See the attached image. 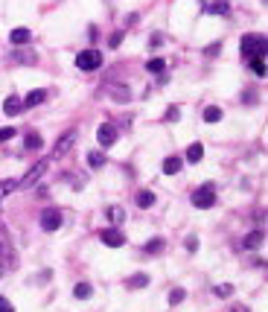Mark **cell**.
<instances>
[{"mask_svg": "<svg viewBox=\"0 0 268 312\" xmlns=\"http://www.w3.org/2000/svg\"><path fill=\"white\" fill-rule=\"evenodd\" d=\"M260 242H263V231L257 228V231H251V234H248V237L242 239V248H245V251H254V248H257Z\"/></svg>", "mask_w": 268, "mask_h": 312, "instance_id": "obj_14", "label": "cell"}, {"mask_svg": "<svg viewBox=\"0 0 268 312\" xmlns=\"http://www.w3.org/2000/svg\"><path fill=\"white\" fill-rule=\"evenodd\" d=\"M0 254H3V251H0Z\"/></svg>", "mask_w": 268, "mask_h": 312, "instance_id": "obj_39", "label": "cell"}, {"mask_svg": "<svg viewBox=\"0 0 268 312\" xmlns=\"http://www.w3.org/2000/svg\"><path fill=\"white\" fill-rule=\"evenodd\" d=\"M184 158H187L190 164H198V161L204 158V146H201V143H190V146H187V155H184Z\"/></svg>", "mask_w": 268, "mask_h": 312, "instance_id": "obj_12", "label": "cell"}, {"mask_svg": "<svg viewBox=\"0 0 268 312\" xmlns=\"http://www.w3.org/2000/svg\"><path fill=\"white\" fill-rule=\"evenodd\" d=\"M187 251H190V254H196V251H198V239H196V237H190V239H187Z\"/></svg>", "mask_w": 268, "mask_h": 312, "instance_id": "obj_34", "label": "cell"}, {"mask_svg": "<svg viewBox=\"0 0 268 312\" xmlns=\"http://www.w3.org/2000/svg\"><path fill=\"white\" fill-rule=\"evenodd\" d=\"M201 117H204V123H219V120H222V108H219V105H207V108L201 111Z\"/></svg>", "mask_w": 268, "mask_h": 312, "instance_id": "obj_17", "label": "cell"}, {"mask_svg": "<svg viewBox=\"0 0 268 312\" xmlns=\"http://www.w3.org/2000/svg\"><path fill=\"white\" fill-rule=\"evenodd\" d=\"M0 312H15V310H12V304H9L6 298H0Z\"/></svg>", "mask_w": 268, "mask_h": 312, "instance_id": "obj_36", "label": "cell"}, {"mask_svg": "<svg viewBox=\"0 0 268 312\" xmlns=\"http://www.w3.org/2000/svg\"><path fill=\"white\" fill-rule=\"evenodd\" d=\"M15 134H18V131H15V128H9V126H6V128H0V143H6V140H12Z\"/></svg>", "mask_w": 268, "mask_h": 312, "instance_id": "obj_32", "label": "cell"}, {"mask_svg": "<svg viewBox=\"0 0 268 312\" xmlns=\"http://www.w3.org/2000/svg\"><path fill=\"white\" fill-rule=\"evenodd\" d=\"M108 44H111V47H120V44H123V32H114V35H111V41H108Z\"/></svg>", "mask_w": 268, "mask_h": 312, "instance_id": "obj_35", "label": "cell"}, {"mask_svg": "<svg viewBox=\"0 0 268 312\" xmlns=\"http://www.w3.org/2000/svg\"><path fill=\"white\" fill-rule=\"evenodd\" d=\"M178 117H181V108H178V105H169V108H166V123H175Z\"/></svg>", "mask_w": 268, "mask_h": 312, "instance_id": "obj_29", "label": "cell"}, {"mask_svg": "<svg viewBox=\"0 0 268 312\" xmlns=\"http://www.w3.org/2000/svg\"><path fill=\"white\" fill-rule=\"evenodd\" d=\"M15 61H26V64H32V61H35V53H15Z\"/></svg>", "mask_w": 268, "mask_h": 312, "instance_id": "obj_31", "label": "cell"}, {"mask_svg": "<svg viewBox=\"0 0 268 312\" xmlns=\"http://www.w3.org/2000/svg\"><path fill=\"white\" fill-rule=\"evenodd\" d=\"M184 298H187V292H184V289H172V292H169V304H172V307H178Z\"/></svg>", "mask_w": 268, "mask_h": 312, "instance_id": "obj_28", "label": "cell"}, {"mask_svg": "<svg viewBox=\"0 0 268 312\" xmlns=\"http://www.w3.org/2000/svg\"><path fill=\"white\" fill-rule=\"evenodd\" d=\"M125 286H128V289H143V286H149V277H146V275H134V277L125 280Z\"/></svg>", "mask_w": 268, "mask_h": 312, "instance_id": "obj_24", "label": "cell"}, {"mask_svg": "<svg viewBox=\"0 0 268 312\" xmlns=\"http://www.w3.org/2000/svg\"><path fill=\"white\" fill-rule=\"evenodd\" d=\"M239 50H242L245 58H251V55H257V53H266V38H263V35H245L242 44H239Z\"/></svg>", "mask_w": 268, "mask_h": 312, "instance_id": "obj_3", "label": "cell"}, {"mask_svg": "<svg viewBox=\"0 0 268 312\" xmlns=\"http://www.w3.org/2000/svg\"><path fill=\"white\" fill-rule=\"evenodd\" d=\"M29 38H32V32H29V29H23V26L9 32V41H12L15 47H23V44H29Z\"/></svg>", "mask_w": 268, "mask_h": 312, "instance_id": "obj_10", "label": "cell"}, {"mask_svg": "<svg viewBox=\"0 0 268 312\" xmlns=\"http://www.w3.org/2000/svg\"><path fill=\"white\" fill-rule=\"evenodd\" d=\"M88 164H90L93 169H99V166H105V155H102V152H88Z\"/></svg>", "mask_w": 268, "mask_h": 312, "instance_id": "obj_27", "label": "cell"}, {"mask_svg": "<svg viewBox=\"0 0 268 312\" xmlns=\"http://www.w3.org/2000/svg\"><path fill=\"white\" fill-rule=\"evenodd\" d=\"M134 202H137V207H143V210H149V207H152V204H155L158 199H155V193H152V190H140Z\"/></svg>", "mask_w": 268, "mask_h": 312, "instance_id": "obj_13", "label": "cell"}, {"mask_svg": "<svg viewBox=\"0 0 268 312\" xmlns=\"http://www.w3.org/2000/svg\"><path fill=\"white\" fill-rule=\"evenodd\" d=\"M41 228L50 231V234L58 231V228H61V210H58V207H47V210L41 213Z\"/></svg>", "mask_w": 268, "mask_h": 312, "instance_id": "obj_5", "label": "cell"}, {"mask_svg": "<svg viewBox=\"0 0 268 312\" xmlns=\"http://www.w3.org/2000/svg\"><path fill=\"white\" fill-rule=\"evenodd\" d=\"M73 295H76L79 301H88V298L93 295V286H90V283H76V289H73Z\"/></svg>", "mask_w": 268, "mask_h": 312, "instance_id": "obj_22", "label": "cell"}, {"mask_svg": "<svg viewBox=\"0 0 268 312\" xmlns=\"http://www.w3.org/2000/svg\"><path fill=\"white\" fill-rule=\"evenodd\" d=\"M76 67L85 70V73L99 70V67H102V53H99V50H82V53L76 55Z\"/></svg>", "mask_w": 268, "mask_h": 312, "instance_id": "obj_1", "label": "cell"}, {"mask_svg": "<svg viewBox=\"0 0 268 312\" xmlns=\"http://www.w3.org/2000/svg\"><path fill=\"white\" fill-rule=\"evenodd\" d=\"M0 277H3V272H0Z\"/></svg>", "mask_w": 268, "mask_h": 312, "instance_id": "obj_38", "label": "cell"}, {"mask_svg": "<svg viewBox=\"0 0 268 312\" xmlns=\"http://www.w3.org/2000/svg\"><path fill=\"white\" fill-rule=\"evenodd\" d=\"M163 248H166V239H163V237H155V239L146 242V254H161Z\"/></svg>", "mask_w": 268, "mask_h": 312, "instance_id": "obj_21", "label": "cell"}, {"mask_svg": "<svg viewBox=\"0 0 268 312\" xmlns=\"http://www.w3.org/2000/svg\"><path fill=\"white\" fill-rule=\"evenodd\" d=\"M161 44H163V35H161V32H155V35L149 38V47H152V50H158Z\"/></svg>", "mask_w": 268, "mask_h": 312, "instance_id": "obj_33", "label": "cell"}, {"mask_svg": "<svg viewBox=\"0 0 268 312\" xmlns=\"http://www.w3.org/2000/svg\"><path fill=\"white\" fill-rule=\"evenodd\" d=\"M111 99H117V102H128V99H131V91H128L125 85H114V88H111Z\"/></svg>", "mask_w": 268, "mask_h": 312, "instance_id": "obj_16", "label": "cell"}, {"mask_svg": "<svg viewBox=\"0 0 268 312\" xmlns=\"http://www.w3.org/2000/svg\"><path fill=\"white\" fill-rule=\"evenodd\" d=\"M216 295H219V298H231V295H233V286H231V283H222V286H216Z\"/></svg>", "mask_w": 268, "mask_h": 312, "instance_id": "obj_30", "label": "cell"}, {"mask_svg": "<svg viewBox=\"0 0 268 312\" xmlns=\"http://www.w3.org/2000/svg\"><path fill=\"white\" fill-rule=\"evenodd\" d=\"M44 99H47V91L35 88V91H29V93H26V99H23V108H35V105H41Z\"/></svg>", "mask_w": 268, "mask_h": 312, "instance_id": "obj_11", "label": "cell"}, {"mask_svg": "<svg viewBox=\"0 0 268 312\" xmlns=\"http://www.w3.org/2000/svg\"><path fill=\"white\" fill-rule=\"evenodd\" d=\"M102 242L108 248H123L125 245V234L120 228H111V231H102Z\"/></svg>", "mask_w": 268, "mask_h": 312, "instance_id": "obj_6", "label": "cell"}, {"mask_svg": "<svg viewBox=\"0 0 268 312\" xmlns=\"http://www.w3.org/2000/svg\"><path fill=\"white\" fill-rule=\"evenodd\" d=\"M73 143H76V131H67L64 137H58V143H55V149H53V158H61V155H67Z\"/></svg>", "mask_w": 268, "mask_h": 312, "instance_id": "obj_8", "label": "cell"}, {"mask_svg": "<svg viewBox=\"0 0 268 312\" xmlns=\"http://www.w3.org/2000/svg\"><path fill=\"white\" fill-rule=\"evenodd\" d=\"M207 12L210 15H228L231 12V0H213V3H207Z\"/></svg>", "mask_w": 268, "mask_h": 312, "instance_id": "obj_15", "label": "cell"}, {"mask_svg": "<svg viewBox=\"0 0 268 312\" xmlns=\"http://www.w3.org/2000/svg\"><path fill=\"white\" fill-rule=\"evenodd\" d=\"M251 67H254V73H257V76H266V53L251 55Z\"/></svg>", "mask_w": 268, "mask_h": 312, "instance_id": "obj_19", "label": "cell"}, {"mask_svg": "<svg viewBox=\"0 0 268 312\" xmlns=\"http://www.w3.org/2000/svg\"><path fill=\"white\" fill-rule=\"evenodd\" d=\"M175 172H181V158H166L163 161V175H175Z\"/></svg>", "mask_w": 268, "mask_h": 312, "instance_id": "obj_20", "label": "cell"}, {"mask_svg": "<svg viewBox=\"0 0 268 312\" xmlns=\"http://www.w3.org/2000/svg\"><path fill=\"white\" fill-rule=\"evenodd\" d=\"M105 216H108V222H111V225H120V222L125 219L123 207H108V210H105Z\"/></svg>", "mask_w": 268, "mask_h": 312, "instance_id": "obj_23", "label": "cell"}, {"mask_svg": "<svg viewBox=\"0 0 268 312\" xmlns=\"http://www.w3.org/2000/svg\"><path fill=\"white\" fill-rule=\"evenodd\" d=\"M44 172H47V161H38V164H32L29 166V172L18 181V190H29L32 184H38L41 178H44Z\"/></svg>", "mask_w": 268, "mask_h": 312, "instance_id": "obj_2", "label": "cell"}, {"mask_svg": "<svg viewBox=\"0 0 268 312\" xmlns=\"http://www.w3.org/2000/svg\"><path fill=\"white\" fill-rule=\"evenodd\" d=\"M96 137H99V143L108 149V146H114V143H117V128H114L111 123H102V126H99V131H96Z\"/></svg>", "mask_w": 268, "mask_h": 312, "instance_id": "obj_7", "label": "cell"}, {"mask_svg": "<svg viewBox=\"0 0 268 312\" xmlns=\"http://www.w3.org/2000/svg\"><path fill=\"white\" fill-rule=\"evenodd\" d=\"M163 67H166L163 58H149V61H146V70H149V73H163Z\"/></svg>", "mask_w": 268, "mask_h": 312, "instance_id": "obj_26", "label": "cell"}, {"mask_svg": "<svg viewBox=\"0 0 268 312\" xmlns=\"http://www.w3.org/2000/svg\"><path fill=\"white\" fill-rule=\"evenodd\" d=\"M20 108H23V99H18L15 93H12V96H6V102H3V114H6V117H18V114H20Z\"/></svg>", "mask_w": 268, "mask_h": 312, "instance_id": "obj_9", "label": "cell"}, {"mask_svg": "<svg viewBox=\"0 0 268 312\" xmlns=\"http://www.w3.org/2000/svg\"><path fill=\"white\" fill-rule=\"evenodd\" d=\"M193 204H196L198 210H207V207H213V204H216L213 184H204V187H198V190L193 193Z\"/></svg>", "mask_w": 268, "mask_h": 312, "instance_id": "obj_4", "label": "cell"}, {"mask_svg": "<svg viewBox=\"0 0 268 312\" xmlns=\"http://www.w3.org/2000/svg\"><path fill=\"white\" fill-rule=\"evenodd\" d=\"M231 312H248V310H245V307H233Z\"/></svg>", "mask_w": 268, "mask_h": 312, "instance_id": "obj_37", "label": "cell"}, {"mask_svg": "<svg viewBox=\"0 0 268 312\" xmlns=\"http://www.w3.org/2000/svg\"><path fill=\"white\" fill-rule=\"evenodd\" d=\"M41 143H44V140H41V134H35V131H29V134L23 137L26 152H38V149H41Z\"/></svg>", "mask_w": 268, "mask_h": 312, "instance_id": "obj_18", "label": "cell"}, {"mask_svg": "<svg viewBox=\"0 0 268 312\" xmlns=\"http://www.w3.org/2000/svg\"><path fill=\"white\" fill-rule=\"evenodd\" d=\"M18 190V181L15 178H6V181H0V199H6L9 193H15Z\"/></svg>", "mask_w": 268, "mask_h": 312, "instance_id": "obj_25", "label": "cell"}]
</instances>
